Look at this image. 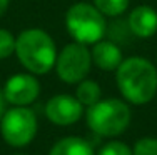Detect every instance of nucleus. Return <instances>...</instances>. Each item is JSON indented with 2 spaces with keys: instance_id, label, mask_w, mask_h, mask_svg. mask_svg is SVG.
<instances>
[{
  "instance_id": "1",
  "label": "nucleus",
  "mask_w": 157,
  "mask_h": 155,
  "mask_svg": "<svg viewBox=\"0 0 157 155\" xmlns=\"http://www.w3.org/2000/svg\"><path fill=\"white\" fill-rule=\"evenodd\" d=\"M115 82L119 92L129 103L144 105L157 94V68L147 58H125L115 70Z\"/></svg>"
},
{
  "instance_id": "2",
  "label": "nucleus",
  "mask_w": 157,
  "mask_h": 155,
  "mask_svg": "<svg viewBox=\"0 0 157 155\" xmlns=\"http://www.w3.org/2000/svg\"><path fill=\"white\" fill-rule=\"evenodd\" d=\"M15 55L33 75H44L55 67L57 49L50 35L42 28H27L15 40Z\"/></svg>"
},
{
  "instance_id": "3",
  "label": "nucleus",
  "mask_w": 157,
  "mask_h": 155,
  "mask_svg": "<svg viewBox=\"0 0 157 155\" xmlns=\"http://www.w3.org/2000/svg\"><path fill=\"white\" fill-rule=\"evenodd\" d=\"M132 119L130 109L119 98H100L85 112L87 127L100 137H117L127 130Z\"/></svg>"
},
{
  "instance_id": "4",
  "label": "nucleus",
  "mask_w": 157,
  "mask_h": 155,
  "mask_svg": "<svg viewBox=\"0 0 157 155\" xmlns=\"http://www.w3.org/2000/svg\"><path fill=\"white\" fill-rule=\"evenodd\" d=\"M65 27L74 42L84 45H94L107 34L105 15L97 10L95 5L87 2L74 3L65 13Z\"/></svg>"
},
{
  "instance_id": "5",
  "label": "nucleus",
  "mask_w": 157,
  "mask_h": 155,
  "mask_svg": "<svg viewBox=\"0 0 157 155\" xmlns=\"http://www.w3.org/2000/svg\"><path fill=\"white\" fill-rule=\"evenodd\" d=\"M37 117L29 107H13L3 113L0 120L2 137L12 147H25L37 135Z\"/></svg>"
},
{
  "instance_id": "6",
  "label": "nucleus",
  "mask_w": 157,
  "mask_h": 155,
  "mask_svg": "<svg viewBox=\"0 0 157 155\" xmlns=\"http://www.w3.org/2000/svg\"><path fill=\"white\" fill-rule=\"evenodd\" d=\"M92 67V54L87 45L72 42L57 54L55 70L62 82L78 83L89 75Z\"/></svg>"
},
{
  "instance_id": "7",
  "label": "nucleus",
  "mask_w": 157,
  "mask_h": 155,
  "mask_svg": "<svg viewBox=\"0 0 157 155\" xmlns=\"http://www.w3.org/2000/svg\"><path fill=\"white\" fill-rule=\"evenodd\" d=\"M40 94V83L33 73H15L5 82L3 95L7 103L13 107H29L37 100Z\"/></svg>"
},
{
  "instance_id": "8",
  "label": "nucleus",
  "mask_w": 157,
  "mask_h": 155,
  "mask_svg": "<svg viewBox=\"0 0 157 155\" xmlns=\"http://www.w3.org/2000/svg\"><path fill=\"white\" fill-rule=\"evenodd\" d=\"M45 115L55 125H74L84 115V105L72 95L59 94L47 102Z\"/></svg>"
},
{
  "instance_id": "9",
  "label": "nucleus",
  "mask_w": 157,
  "mask_h": 155,
  "mask_svg": "<svg viewBox=\"0 0 157 155\" xmlns=\"http://www.w3.org/2000/svg\"><path fill=\"white\" fill-rule=\"evenodd\" d=\"M127 25L132 35L139 39H149L157 32V12L149 5H139L129 13Z\"/></svg>"
},
{
  "instance_id": "10",
  "label": "nucleus",
  "mask_w": 157,
  "mask_h": 155,
  "mask_svg": "<svg viewBox=\"0 0 157 155\" xmlns=\"http://www.w3.org/2000/svg\"><path fill=\"white\" fill-rule=\"evenodd\" d=\"M92 62L99 67L100 70H117L119 65L122 64V50L117 43L110 42V40H100V42L94 43L92 47Z\"/></svg>"
},
{
  "instance_id": "11",
  "label": "nucleus",
  "mask_w": 157,
  "mask_h": 155,
  "mask_svg": "<svg viewBox=\"0 0 157 155\" xmlns=\"http://www.w3.org/2000/svg\"><path fill=\"white\" fill-rule=\"evenodd\" d=\"M48 155H95L92 145L80 137H63L54 143Z\"/></svg>"
},
{
  "instance_id": "12",
  "label": "nucleus",
  "mask_w": 157,
  "mask_h": 155,
  "mask_svg": "<svg viewBox=\"0 0 157 155\" xmlns=\"http://www.w3.org/2000/svg\"><path fill=\"white\" fill-rule=\"evenodd\" d=\"M102 97V90H100V85L95 82V80H87L84 79L82 82L77 83L75 88V98L82 103L84 107H92L94 103H97Z\"/></svg>"
},
{
  "instance_id": "13",
  "label": "nucleus",
  "mask_w": 157,
  "mask_h": 155,
  "mask_svg": "<svg viewBox=\"0 0 157 155\" xmlns=\"http://www.w3.org/2000/svg\"><path fill=\"white\" fill-rule=\"evenodd\" d=\"M130 0H94V5L105 17H119L129 9Z\"/></svg>"
},
{
  "instance_id": "14",
  "label": "nucleus",
  "mask_w": 157,
  "mask_h": 155,
  "mask_svg": "<svg viewBox=\"0 0 157 155\" xmlns=\"http://www.w3.org/2000/svg\"><path fill=\"white\" fill-rule=\"evenodd\" d=\"M15 40L17 37L12 32L0 28V60H5L12 54H15Z\"/></svg>"
},
{
  "instance_id": "15",
  "label": "nucleus",
  "mask_w": 157,
  "mask_h": 155,
  "mask_svg": "<svg viewBox=\"0 0 157 155\" xmlns=\"http://www.w3.org/2000/svg\"><path fill=\"white\" fill-rule=\"evenodd\" d=\"M97 155H134V152L127 143L119 142V140H112V142H107L105 145L100 147Z\"/></svg>"
},
{
  "instance_id": "16",
  "label": "nucleus",
  "mask_w": 157,
  "mask_h": 155,
  "mask_svg": "<svg viewBox=\"0 0 157 155\" xmlns=\"http://www.w3.org/2000/svg\"><path fill=\"white\" fill-rule=\"evenodd\" d=\"M132 152L134 155H157V138L145 137L137 140Z\"/></svg>"
},
{
  "instance_id": "17",
  "label": "nucleus",
  "mask_w": 157,
  "mask_h": 155,
  "mask_svg": "<svg viewBox=\"0 0 157 155\" xmlns=\"http://www.w3.org/2000/svg\"><path fill=\"white\" fill-rule=\"evenodd\" d=\"M5 107H7V100H5V95H3V88H0V120H2L3 113L7 112Z\"/></svg>"
},
{
  "instance_id": "18",
  "label": "nucleus",
  "mask_w": 157,
  "mask_h": 155,
  "mask_svg": "<svg viewBox=\"0 0 157 155\" xmlns=\"http://www.w3.org/2000/svg\"><path fill=\"white\" fill-rule=\"evenodd\" d=\"M9 3H10V0H0V17H2L3 13L7 12V9H9Z\"/></svg>"
},
{
  "instance_id": "19",
  "label": "nucleus",
  "mask_w": 157,
  "mask_h": 155,
  "mask_svg": "<svg viewBox=\"0 0 157 155\" xmlns=\"http://www.w3.org/2000/svg\"><path fill=\"white\" fill-rule=\"evenodd\" d=\"M15 155H24V153H15Z\"/></svg>"
}]
</instances>
